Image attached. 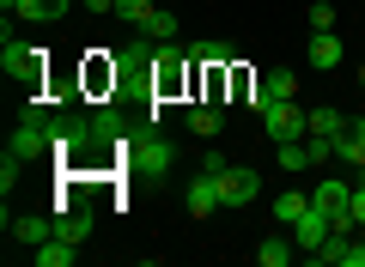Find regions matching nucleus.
<instances>
[{
  "mask_svg": "<svg viewBox=\"0 0 365 267\" xmlns=\"http://www.w3.org/2000/svg\"><path fill=\"white\" fill-rule=\"evenodd\" d=\"M262 127H268L274 146H280V140H304V134H311V115H304L292 98H274L268 110H262Z\"/></svg>",
  "mask_w": 365,
  "mask_h": 267,
  "instance_id": "nucleus-1",
  "label": "nucleus"
},
{
  "mask_svg": "<svg viewBox=\"0 0 365 267\" xmlns=\"http://www.w3.org/2000/svg\"><path fill=\"white\" fill-rule=\"evenodd\" d=\"M128 170H140V177H158V182H165V170H170V140L140 134V140L128 146Z\"/></svg>",
  "mask_w": 365,
  "mask_h": 267,
  "instance_id": "nucleus-2",
  "label": "nucleus"
},
{
  "mask_svg": "<svg viewBox=\"0 0 365 267\" xmlns=\"http://www.w3.org/2000/svg\"><path fill=\"white\" fill-rule=\"evenodd\" d=\"M220 194H225V206H250L262 194V177L250 164H225L220 170Z\"/></svg>",
  "mask_w": 365,
  "mask_h": 267,
  "instance_id": "nucleus-3",
  "label": "nucleus"
},
{
  "mask_svg": "<svg viewBox=\"0 0 365 267\" xmlns=\"http://www.w3.org/2000/svg\"><path fill=\"white\" fill-rule=\"evenodd\" d=\"M182 201H189V213H195V219L220 213V206H225V194H220V177H213V170H201V177L189 182V189H182Z\"/></svg>",
  "mask_w": 365,
  "mask_h": 267,
  "instance_id": "nucleus-4",
  "label": "nucleus"
},
{
  "mask_svg": "<svg viewBox=\"0 0 365 267\" xmlns=\"http://www.w3.org/2000/svg\"><path fill=\"white\" fill-rule=\"evenodd\" d=\"M6 231H13L19 243H25V249H37V243H49L55 237V213H6Z\"/></svg>",
  "mask_w": 365,
  "mask_h": 267,
  "instance_id": "nucleus-5",
  "label": "nucleus"
},
{
  "mask_svg": "<svg viewBox=\"0 0 365 267\" xmlns=\"http://www.w3.org/2000/svg\"><path fill=\"white\" fill-rule=\"evenodd\" d=\"M329 231H335V225H329V213H323V206L311 201V213H304L299 225H292V243H299V255H317V249H323V237H329Z\"/></svg>",
  "mask_w": 365,
  "mask_h": 267,
  "instance_id": "nucleus-6",
  "label": "nucleus"
},
{
  "mask_svg": "<svg viewBox=\"0 0 365 267\" xmlns=\"http://www.w3.org/2000/svg\"><path fill=\"white\" fill-rule=\"evenodd\" d=\"M49 146H55L49 122H25V127H19V134H13V146H6V152H13L19 164H25V158H43V152H49Z\"/></svg>",
  "mask_w": 365,
  "mask_h": 267,
  "instance_id": "nucleus-7",
  "label": "nucleus"
},
{
  "mask_svg": "<svg viewBox=\"0 0 365 267\" xmlns=\"http://www.w3.org/2000/svg\"><path fill=\"white\" fill-rule=\"evenodd\" d=\"M67 6H73V0H13V19H25V25H55V19H67Z\"/></svg>",
  "mask_w": 365,
  "mask_h": 267,
  "instance_id": "nucleus-8",
  "label": "nucleus"
},
{
  "mask_svg": "<svg viewBox=\"0 0 365 267\" xmlns=\"http://www.w3.org/2000/svg\"><path fill=\"white\" fill-rule=\"evenodd\" d=\"M299 261V243L292 237H262L256 243V267H292Z\"/></svg>",
  "mask_w": 365,
  "mask_h": 267,
  "instance_id": "nucleus-9",
  "label": "nucleus"
},
{
  "mask_svg": "<svg viewBox=\"0 0 365 267\" xmlns=\"http://www.w3.org/2000/svg\"><path fill=\"white\" fill-rule=\"evenodd\" d=\"M335 158H341V164H353V170L365 164V115H353V122H347V134L335 140Z\"/></svg>",
  "mask_w": 365,
  "mask_h": 267,
  "instance_id": "nucleus-10",
  "label": "nucleus"
},
{
  "mask_svg": "<svg viewBox=\"0 0 365 267\" xmlns=\"http://www.w3.org/2000/svg\"><path fill=\"white\" fill-rule=\"evenodd\" d=\"M55 237L86 243V237H91V213H86V206H61V213H55Z\"/></svg>",
  "mask_w": 365,
  "mask_h": 267,
  "instance_id": "nucleus-11",
  "label": "nucleus"
},
{
  "mask_svg": "<svg viewBox=\"0 0 365 267\" xmlns=\"http://www.w3.org/2000/svg\"><path fill=\"white\" fill-rule=\"evenodd\" d=\"M341 55H347V49H341V37H335V31H317V37H311V55H304V61L329 73V67H341Z\"/></svg>",
  "mask_w": 365,
  "mask_h": 267,
  "instance_id": "nucleus-12",
  "label": "nucleus"
},
{
  "mask_svg": "<svg viewBox=\"0 0 365 267\" xmlns=\"http://www.w3.org/2000/svg\"><path fill=\"white\" fill-rule=\"evenodd\" d=\"M73 249H79V243L49 237V243H37V249H31V261H37V267H73Z\"/></svg>",
  "mask_w": 365,
  "mask_h": 267,
  "instance_id": "nucleus-13",
  "label": "nucleus"
},
{
  "mask_svg": "<svg viewBox=\"0 0 365 267\" xmlns=\"http://www.w3.org/2000/svg\"><path fill=\"white\" fill-rule=\"evenodd\" d=\"M341 134H347V115L341 110H329V103L311 110V140H341Z\"/></svg>",
  "mask_w": 365,
  "mask_h": 267,
  "instance_id": "nucleus-14",
  "label": "nucleus"
},
{
  "mask_svg": "<svg viewBox=\"0 0 365 267\" xmlns=\"http://www.w3.org/2000/svg\"><path fill=\"white\" fill-rule=\"evenodd\" d=\"M182 67H189V55H182V49H153V73H158V85H177Z\"/></svg>",
  "mask_w": 365,
  "mask_h": 267,
  "instance_id": "nucleus-15",
  "label": "nucleus"
},
{
  "mask_svg": "<svg viewBox=\"0 0 365 267\" xmlns=\"http://www.w3.org/2000/svg\"><path fill=\"white\" fill-rule=\"evenodd\" d=\"M262 91H268V103L274 98H299V73H292V67H268V73H262Z\"/></svg>",
  "mask_w": 365,
  "mask_h": 267,
  "instance_id": "nucleus-16",
  "label": "nucleus"
},
{
  "mask_svg": "<svg viewBox=\"0 0 365 267\" xmlns=\"http://www.w3.org/2000/svg\"><path fill=\"white\" fill-rule=\"evenodd\" d=\"M31 61H37V55H31L25 43H13V25H6V49H0V67H6V73H31Z\"/></svg>",
  "mask_w": 365,
  "mask_h": 267,
  "instance_id": "nucleus-17",
  "label": "nucleus"
},
{
  "mask_svg": "<svg viewBox=\"0 0 365 267\" xmlns=\"http://www.w3.org/2000/svg\"><path fill=\"white\" fill-rule=\"evenodd\" d=\"M116 19H122V25H153V19H158V6H153V0H116Z\"/></svg>",
  "mask_w": 365,
  "mask_h": 267,
  "instance_id": "nucleus-18",
  "label": "nucleus"
},
{
  "mask_svg": "<svg viewBox=\"0 0 365 267\" xmlns=\"http://www.w3.org/2000/svg\"><path fill=\"white\" fill-rule=\"evenodd\" d=\"M304 213H311V201H304V194H280V201H274V219H280V225H287V231L299 225Z\"/></svg>",
  "mask_w": 365,
  "mask_h": 267,
  "instance_id": "nucleus-19",
  "label": "nucleus"
},
{
  "mask_svg": "<svg viewBox=\"0 0 365 267\" xmlns=\"http://www.w3.org/2000/svg\"><path fill=\"white\" fill-rule=\"evenodd\" d=\"M220 122H225V115L213 110V103H195V110H189V127H195L201 140H213V134H220Z\"/></svg>",
  "mask_w": 365,
  "mask_h": 267,
  "instance_id": "nucleus-20",
  "label": "nucleus"
},
{
  "mask_svg": "<svg viewBox=\"0 0 365 267\" xmlns=\"http://www.w3.org/2000/svg\"><path fill=\"white\" fill-rule=\"evenodd\" d=\"M189 61H201V67L225 61V43H220V37H201V43H189Z\"/></svg>",
  "mask_w": 365,
  "mask_h": 267,
  "instance_id": "nucleus-21",
  "label": "nucleus"
},
{
  "mask_svg": "<svg viewBox=\"0 0 365 267\" xmlns=\"http://www.w3.org/2000/svg\"><path fill=\"white\" fill-rule=\"evenodd\" d=\"M304 19H311V31H335V6H329V0H317Z\"/></svg>",
  "mask_w": 365,
  "mask_h": 267,
  "instance_id": "nucleus-22",
  "label": "nucleus"
},
{
  "mask_svg": "<svg viewBox=\"0 0 365 267\" xmlns=\"http://www.w3.org/2000/svg\"><path fill=\"white\" fill-rule=\"evenodd\" d=\"M304 152H311V164H329V158H335V140H311V134H304Z\"/></svg>",
  "mask_w": 365,
  "mask_h": 267,
  "instance_id": "nucleus-23",
  "label": "nucleus"
},
{
  "mask_svg": "<svg viewBox=\"0 0 365 267\" xmlns=\"http://www.w3.org/2000/svg\"><path fill=\"white\" fill-rule=\"evenodd\" d=\"M146 37H158V43H165V37H177V19H170V13H158L153 25H146Z\"/></svg>",
  "mask_w": 365,
  "mask_h": 267,
  "instance_id": "nucleus-24",
  "label": "nucleus"
},
{
  "mask_svg": "<svg viewBox=\"0 0 365 267\" xmlns=\"http://www.w3.org/2000/svg\"><path fill=\"white\" fill-rule=\"evenodd\" d=\"M347 213H353V231H365V189H359V182H353V206H347Z\"/></svg>",
  "mask_w": 365,
  "mask_h": 267,
  "instance_id": "nucleus-25",
  "label": "nucleus"
},
{
  "mask_svg": "<svg viewBox=\"0 0 365 267\" xmlns=\"http://www.w3.org/2000/svg\"><path fill=\"white\" fill-rule=\"evenodd\" d=\"M86 13H98V19H116V0H86Z\"/></svg>",
  "mask_w": 365,
  "mask_h": 267,
  "instance_id": "nucleus-26",
  "label": "nucleus"
},
{
  "mask_svg": "<svg viewBox=\"0 0 365 267\" xmlns=\"http://www.w3.org/2000/svg\"><path fill=\"white\" fill-rule=\"evenodd\" d=\"M359 85H365V61H359Z\"/></svg>",
  "mask_w": 365,
  "mask_h": 267,
  "instance_id": "nucleus-27",
  "label": "nucleus"
},
{
  "mask_svg": "<svg viewBox=\"0 0 365 267\" xmlns=\"http://www.w3.org/2000/svg\"><path fill=\"white\" fill-rule=\"evenodd\" d=\"M0 6H6V13H13V0H0Z\"/></svg>",
  "mask_w": 365,
  "mask_h": 267,
  "instance_id": "nucleus-28",
  "label": "nucleus"
},
{
  "mask_svg": "<svg viewBox=\"0 0 365 267\" xmlns=\"http://www.w3.org/2000/svg\"><path fill=\"white\" fill-rule=\"evenodd\" d=\"M359 243H365V237H359Z\"/></svg>",
  "mask_w": 365,
  "mask_h": 267,
  "instance_id": "nucleus-29",
  "label": "nucleus"
}]
</instances>
